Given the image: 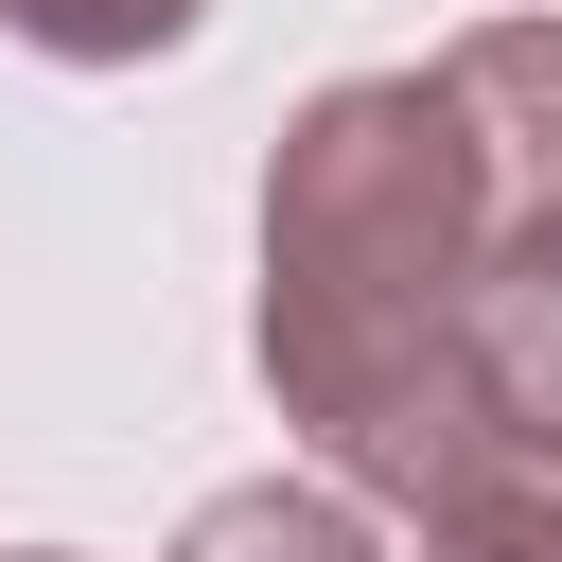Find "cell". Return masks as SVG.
I'll list each match as a JSON object with an SVG mask.
<instances>
[{"instance_id": "cell-2", "label": "cell", "mask_w": 562, "mask_h": 562, "mask_svg": "<svg viewBox=\"0 0 562 562\" xmlns=\"http://www.w3.org/2000/svg\"><path fill=\"white\" fill-rule=\"evenodd\" d=\"M404 527H422V562H562V404L474 369V404H457V439L422 457Z\"/></svg>"}, {"instance_id": "cell-7", "label": "cell", "mask_w": 562, "mask_h": 562, "mask_svg": "<svg viewBox=\"0 0 562 562\" xmlns=\"http://www.w3.org/2000/svg\"><path fill=\"white\" fill-rule=\"evenodd\" d=\"M0 562H70V544H0Z\"/></svg>"}, {"instance_id": "cell-4", "label": "cell", "mask_w": 562, "mask_h": 562, "mask_svg": "<svg viewBox=\"0 0 562 562\" xmlns=\"http://www.w3.org/2000/svg\"><path fill=\"white\" fill-rule=\"evenodd\" d=\"M176 562H386V527L351 509V474H246L176 527Z\"/></svg>"}, {"instance_id": "cell-1", "label": "cell", "mask_w": 562, "mask_h": 562, "mask_svg": "<svg viewBox=\"0 0 562 562\" xmlns=\"http://www.w3.org/2000/svg\"><path fill=\"white\" fill-rule=\"evenodd\" d=\"M509 263L492 158L439 70H351L263 158V386L351 492H422L474 404V299Z\"/></svg>"}, {"instance_id": "cell-3", "label": "cell", "mask_w": 562, "mask_h": 562, "mask_svg": "<svg viewBox=\"0 0 562 562\" xmlns=\"http://www.w3.org/2000/svg\"><path fill=\"white\" fill-rule=\"evenodd\" d=\"M439 88H457V123H474V158H492V211L544 228V211H562V18H474V35L439 53Z\"/></svg>"}, {"instance_id": "cell-6", "label": "cell", "mask_w": 562, "mask_h": 562, "mask_svg": "<svg viewBox=\"0 0 562 562\" xmlns=\"http://www.w3.org/2000/svg\"><path fill=\"white\" fill-rule=\"evenodd\" d=\"M211 0H0V35H35V53H70V70H140V53H176Z\"/></svg>"}, {"instance_id": "cell-5", "label": "cell", "mask_w": 562, "mask_h": 562, "mask_svg": "<svg viewBox=\"0 0 562 562\" xmlns=\"http://www.w3.org/2000/svg\"><path fill=\"white\" fill-rule=\"evenodd\" d=\"M474 369L562 404V211H544V228H509V263H492V299H474Z\"/></svg>"}]
</instances>
